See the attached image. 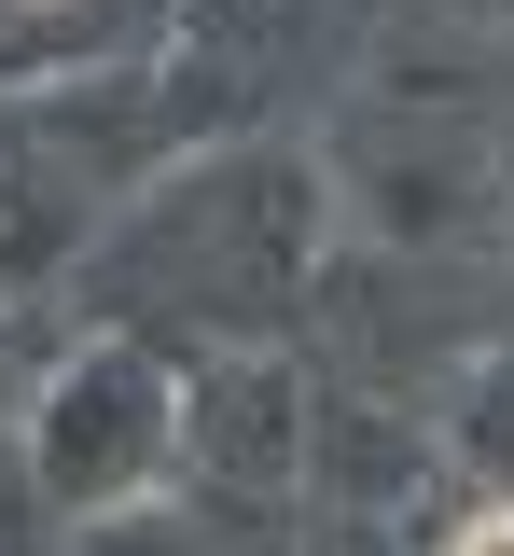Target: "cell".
<instances>
[{"label":"cell","instance_id":"1","mask_svg":"<svg viewBox=\"0 0 514 556\" xmlns=\"http://www.w3.org/2000/svg\"><path fill=\"white\" fill-rule=\"evenodd\" d=\"M459 556H514V501H501V515H473V529H459Z\"/></svg>","mask_w":514,"mask_h":556}]
</instances>
